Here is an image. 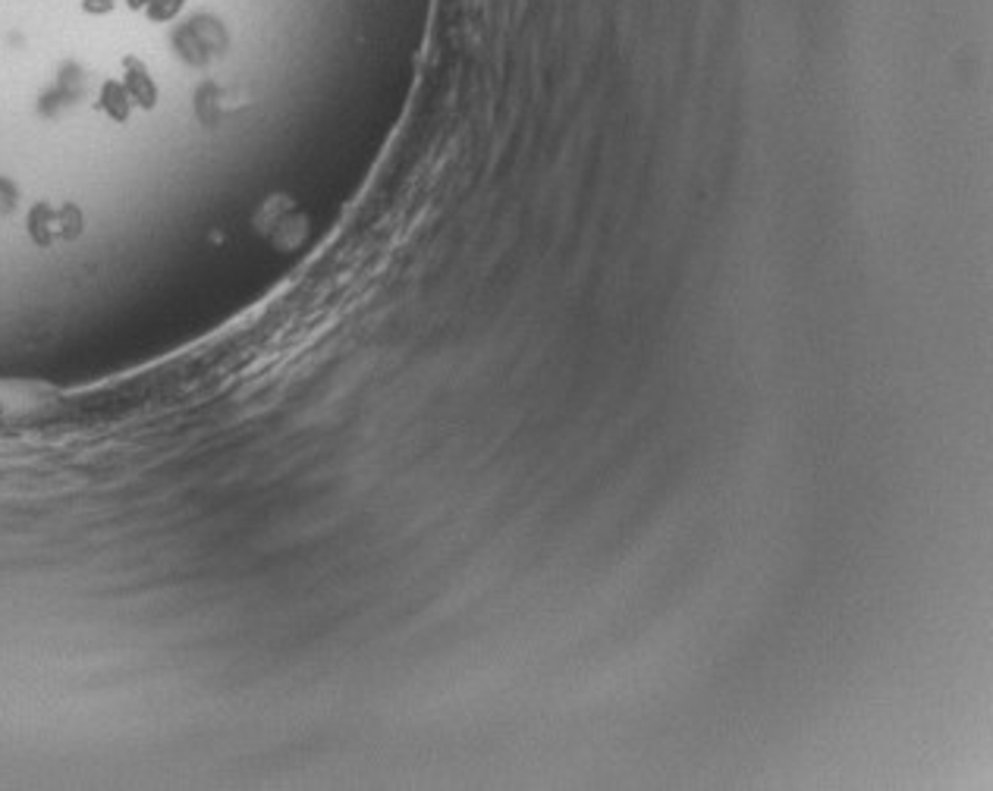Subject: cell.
Wrapping results in <instances>:
<instances>
[{"mask_svg": "<svg viewBox=\"0 0 993 791\" xmlns=\"http://www.w3.org/2000/svg\"><path fill=\"white\" fill-rule=\"evenodd\" d=\"M127 94H129V101H136V104H142V108H151V104H154V98H158V89H154L151 75H148L146 70L139 67V63H132V67H129Z\"/></svg>", "mask_w": 993, "mask_h": 791, "instance_id": "obj_2", "label": "cell"}, {"mask_svg": "<svg viewBox=\"0 0 993 791\" xmlns=\"http://www.w3.org/2000/svg\"><path fill=\"white\" fill-rule=\"evenodd\" d=\"M101 101H104V111L111 113L113 120H127L129 108H132V101H129V94L117 85V82H108L104 85V92H101Z\"/></svg>", "mask_w": 993, "mask_h": 791, "instance_id": "obj_3", "label": "cell"}, {"mask_svg": "<svg viewBox=\"0 0 993 791\" xmlns=\"http://www.w3.org/2000/svg\"><path fill=\"white\" fill-rule=\"evenodd\" d=\"M13 207H17V189L7 183V180H0V217L10 214Z\"/></svg>", "mask_w": 993, "mask_h": 791, "instance_id": "obj_5", "label": "cell"}, {"mask_svg": "<svg viewBox=\"0 0 993 791\" xmlns=\"http://www.w3.org/2000/svg\"><path fill=\"white\" fill-rule=\"evenodd\" d=\"M129 3L142 10L148 19H170L183 7V0H129Z\"/></svg>", "mask_w": 993, "mask_h": 791, "instance_id": "obj_4", "label": "cell"}, {"mask_svg": "<svg viewBox=\"0 0 993 791\" xmlns=\"http://www.w3.org/2000/svg\"><path fill=\"white\" fill-rule=\"evenodd\" d=\"M82 214L76 204H36L29 211V233L38 245H54V242H70L82 233Z\"/></svg>", "mask_w": 993, "mask_h": 791, "instance_id": "obj_1", "label": "cell"}]
</instances>
